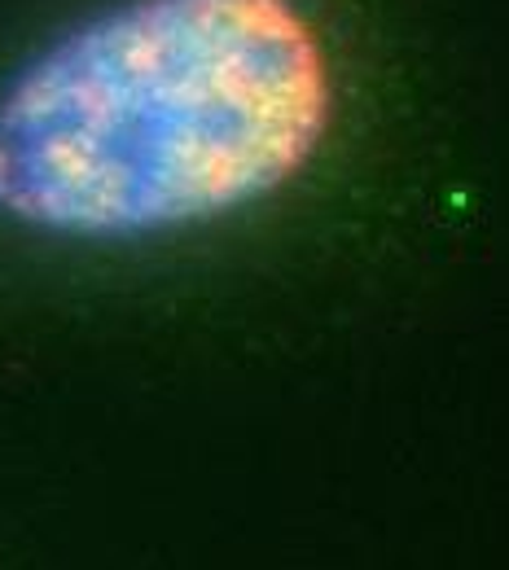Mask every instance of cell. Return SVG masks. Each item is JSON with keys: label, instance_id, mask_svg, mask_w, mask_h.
<instances>
[{"label": "cell", "instance_id": "obj_1", "mask_svg": "<svg viewBox=\"0 0 509 570\" xmlns=\"http://www.w3.org/2000/svg\"><path fill=\"white\" fill-rule=\"evenodd\" d=\"M343 83L307 0H92L0 71V224L149 246L294 189Z\"/></svg>", "mask_w": 509, "mask_h": 570}]
</instances>
